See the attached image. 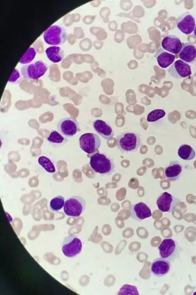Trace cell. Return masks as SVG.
Wrapping results in <instances>:
<instances>
[{"label": "cell", "instance_id": "obj_1", "mask_svg": "<svg viewBox=\"0 0 196 295\" xmlns=\"http://www.w3.org/2000/svg\"><path fill=\"white\" fill-rule=\"evenodd\" d=\"M90 164L92 169L100 176L112 175L115 171L114 161L106 154H95L90 158Z\"/></svg>", "mask_w": 196, "mask_h": 295}, {"label": "cell", "instance_id": "obj_2", "mask_svg": "<svg viewBox=\"0 0 196 295\" xmlns=\"http://www.w3.org/2000/svg\"><path fill=\"white\" fill-rule=\"evenodd\" d=\"M142 145L139 135L133 132H124L117 136V148L122 153L135 152Z\"/></svg>", "mask_w": 196, "mask_h": 295}, {"label": "cell", "instance_id": "obj_3", "mask_svg": "<svg viewBox=\"0 0 196 295\" xmlns=\"http://www.w3.org/2000/svg\"><path fill=\"white\" fill-rule=\"evenodd\" d=\"M43 38L47 44L57 46L65 43L68 39V33L63 26L54 25L47 29Z\"/></svg>", "mask_w": 196, "mask_h": 295}, {"label": "cell", "instance_id": "obj_4", "mask_svg": "<svg viewBox=\"0 0 196 295\" xmlns=\"http://www.w3.org/2000/svg\"><path fill=\"white\" fill-rule=\"evenodd\" d=\"M159 253L163 259L174 262L180 258V252L182 251L178 242L172 239H166L158 247Z\"/></svg>", "mask_w": 196, "mask_h": 295}, {"label": "cell", "instance_id": "obj_5", "mask_svg": "<svg viewBox=\"0 0 196 295\" xmlns=\"http://www.w3.org/2000/svg\"><path fill=\"white\" fill-rule=\"evenodd\" d=\"M48 70V66L41 60L31 64L25 65L21 68V73L27 80H38L43 76Z\"/></svg>", "mask_w": 196, "mask_h": 295}, {"label": "cell", "instance_id": "obj_6", "mask_svg": "<svg viewBox=\"0 0 196 295\" xmlns=\"http://www.w3.org/2000/svg\"><path fill=\"white\" fill-rule=\"evenodd\" d=\"M86 201L81 196L68 198L64 206L65 214L69 217H79L86 210Z\"/></svg>", "mask_w": 196, "mask_h": 295}, {"label": "cell", "instance_id": "obj_7", "mask_svg": "<svg viewBox=\"0 0 196 295\" xmlns=\"http://www.w3.org/2000/svg\"><path fill=\"white\" fill-rule=\"evenodd\" d=\"M82 244L80 239L75 236H69L64 239L62 245L63 254L68 258H74L80 254Z\"/></svg>", "mask_w": 196, "mask_h": 295}, {"label": "cell", "instance_id": "obj_8", "mask_svg": "<svg viewBox=\"0 0 196 295\" xmlns=\"http://www.w3.org/2000/svg\"><path fill=\"white\" fill-rule=\"evenodd\" d=\"M80 147L87 154H94L99 150L100 139L99 136L94 133H87L82 135L79 139Z\"/></svg>", "mask_w": 196, "mask_h": 295}, {"label": "cell", "instance_id": "obj_9", "mask_svg": "<svg viewBox=\"0 0 196 295\" xmlns=\"http://www.w3.org/2000/svg\"><path fill=\"white\" fill-rule=\"evenodd\" d=\"M79 129V123L74 118H63L57 124L58 132L66 138L75 135Z\"/></svg>", "mask_w": 196, "mask_h": 295}, {"label": "cell", "instance_id": "obj_10", "mask_svg": "<svg viewBox=\"0 0 196 295\" xmlns=\"http://www.w3.org/2000/svg\"><path fill=\"white\" fill-rule=\"evenodd\" d=\"M180 203V199L166 192L159 196L156 201L158 209L167 213H171Z\"/></svg>", "mask_w": 196, "mask_h": 295}, {"label": "cell", "instance_id": "obj_11", "mask_svg": "<svg viewBox=\"0 0 196 295\" xmlns=\"http://www.w3.org/2000/svg\"><path fill=\"white\" fill-rule=\"evenodd\" d=\"M177 26L182 33L190 34L194 32L196 19L190 12H185L177 18Z\"/></svg>", "mask_w": 196, "mask_h": 295}, {"label": "cell", "instance_id": "obj_12", "mask_svg": "<svg viewBox=\"0 0 196 295\" xmlns=\"http://www.w3.org/2000/svg\"><path fill=\"white\" fill-rule=\"evenodd\" d=\"M168 71L171 76L176 79L187 78L192 74L189 64L182 60H177L171 65Z\"/></svg>", "mask_w": 196, "mask_h": 295}, {"label": "cell", "instance_id": "obj_13", "mask_svg": "<svg viewBox=\"0 0 196 295\" xmlns=\"http://www.w3.org/2000/svg\"><path fill=\"white\" fill-rule=\"evenodd\" d=\"M171 268V262L168 260L158 258L154 260L151 267V272L157 278H163L168 275Z\"/></svg>", "mask_w": 196, "mask_h": 295}, {"label": "cell", "instance_id": "obj_14", "mask_svg": "<svg viewBox=\"0 0 196 295\" xmlns=\"http://www.w3.org/2000/svg\"><path fill=\"white\" fill-rule=\"evenodd\" d=\"M152 211L149 207L144 203H139L132 205L130 209V216L137 222L148 219L152 216Z\"/></svg>", "mask_w": 196, "mask_h": 295}, {"label": "cell", "instance_id": "obj_15", "mask_svg": "<svg viewBox=\"0 0 196 295\" xmlns=\"http://www.w3.org/2000/svg\"><path fill=\"white\" fill-rule=\"evenodd\" d=\"M163 48L166 51L173 54H179L182 47V42L178 36L168 35L164 37L161 42Z\"/></svg>", "mask_w": 196, "mask_h": 295}, {"label": "cell", "instance_id": "obj_16", "mask_svg": "<svg viewBox=\"0 0 196 295\" xmlns=\"http://www.w3.org/2000/svg\"><path fill=\"white\" fill-rule=\"evenodd\" d=\"M92 125L95 131L105 140H110L114 136V132L112 127L106 122L98 119L95 121Z\"/></svg>", "mask_w": 196, "mask_h": 295}, {"label": "cell", "instance_id": "obj_17", "mask_svg": "<svg viewBox=\"0 0 196 295\" xmlns=\"http://www.w3.org/2000/svg\"><path fill=\"white\" fill-rule=\"evenodd\" d=\"M183 166L177 161H171L166 167L165 175L167 179L171 182H176L182 177Z\"/></svg>", "mask_w": 196, "mask_h": 295}, {"label": "cell", "instance_id": "obj_18", "mask_svg": "<svg viewBox=\"0 0 196 295\" xmlns=\"http://www.w3.org/2000/svg\"><path fill=\"white\" fill-rule=\"evenodd\" d=\"M180 59L187 63H194L196 61V46L192 43L182 44L179 53Z\"/></svg>", "mask_w": 196, "mask_h": 295}, {"label": "cell", "instance_id": "obj_19", "mask_svg": "<svg viewBox=\"0 0 196 295\" xmlns=\"http://www.w3.org/2000/svg\"><path fill=\"white\" fill-rule=\"evenodd\" d=\"M155 57L157 60L158 65L163 68H168L173 64L176 59V56L174 54H170L163 49H159L156 52Z\"/></svg>", "mask_w": 196, "mask_h": 295}, {"label": "cell", "instance_id": "obj_20", "mask_svg": "<svg viewBox=\"0 0 196 295\" xmlns=\"http://www.w3.org/2000/svg\"><path fill=\"white\" fill-rule=\"evenodd\" d=\"M47 142L52 147L58 148L63 147L68 142V140L55 130H53L47 137Z\"/></svg>", "mask_w": 196, "mask_h": 295}, {"label": "cell", "instance_id": "obj_21", "mask_svg": "<svg viewBox=\"0 0 196 295\" xmlns=\"http://www.w3.org/2000/svg\"><path fill=\"white\" fill-rule=\"evenodd\" d=\"M47 58L53 63L60 62L64 58L65 53L59 46H50L46 50Z\"/></svg>", "mask_w": 196, "mask_h": 295}, {"label": "cell", "instance_id": "obj_22", "mask_svg": "<svg viewBox=\"0 0 196 295\" xmlns=\"http://www.w3.org/2000/svg\"><path fill=\"white\" fill-rule=\"evenodd\" d=\"M178 155L185 161L193 160L195 158L196 153L194 149L191 146L184 144L180 146L178 150Z\"/></svg>", "mask_w": 196, "mask_h": 295}, {"label": "cell", "instance_id": "obj_23", "mask_svg": "<svg viewBox=\"0 0 196 295\" xmlns=\"http://www.w3.org/2000/svg\"><path fill=\"white\" fill-rule=\"evenodd\" d=\"M65 198L63 196H58L52 199L50 203V209L51 211L58 212L64 207Z\"/></svg>", "mask_w": 196, "mask_h": 295}, {"label": "cell", "instance_id": "obj_24", "mask_svg": "<svg viewBox=\"0 0 196 295\" xmlns=\"http://www.w3.org/2000/svg\"><path fill=\"white\" fill-rule=\"evenodd\" d=\"M38 163L39 165H41V166L43 167L47 172L53 174V173L56 171L54 164H53L51 160L46 156L39 157L38 159Z\"/></svg>", "mask_w": 196, "mask_h": 295}, {"label": "cell", "instance_id": "obj_25", "mask_svg": "<svg viewBox=\"0 0 196 295\" xmlns=\"http://www.w3.org/2000/svg\"><path fill=\"white\" fill-rule=\"evenodd\" d=\"M36 55V49L34 47H31L27 50L25 53V54L23 55L22 58H21L19 63L21 64H26L30 63L32 62L34 59Z\"/></svg>", "mask_w": 196, "mask_h": 295}, {"label": "cell", "instance_id": "obj_26", "mask_svg": "<svg viewBox=\"0 0 196 295\" xmlns=\"http://www.w3.org/2000/svg\"><path fill=\"white\" fill-rule=\"evenodd\" d=\"M166 115L165 111L161 110V109H158V110H155L148 114L147 116V121L148 122H156L160 119L164 118Z\"/></svg>", "mask_w": 196, "mask_h": 295}, {"label": "cell", "instance_id": "obj_27", "mask_svg": "<svg viewBox=\"0 0 196 295\" xmlns=\"http://www.w3.org/2000/svg\"><path fill=\"white\" fill-rule=\"evenodd\" d=\"M20 79L21 75L19 71H18L16 68H15L14 71H13L11 76H10L9 78V82L11 84L17 83Z\"/></svg>", "mask_w": 196, "mask_h": 295}, {"label": "cell", "instance_id": "obj_28", "mask_svg": "<svg viewBox=\"0 0 196 295\" xmlns=\"http://www.w3.org/2000/svg\"><path fill=\"white\" fill-rule=\"evenodd\" d=\"M194 36L196 38V26H195V30H194Z\"/></svg>", "mask_w": 196, "mask_h": 295}, {"label": "cell", "instance_id": "obj_29", "mask_svg": "<svg viewBox=\"0 0 196 295\" xmlns=\"http://www.w3.org/2000/svg\"><path fill=\"white\" fill-rule=\"evenodd\" d=\"M194 295H196V292H195V293H194Z\"/></svg>", "mask_w": 196, "mask_h": 295}]
</instances>
